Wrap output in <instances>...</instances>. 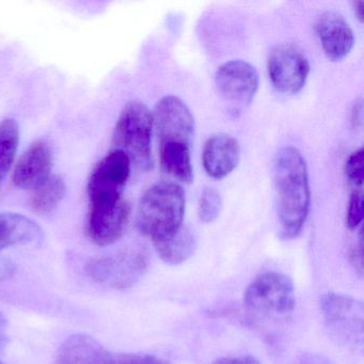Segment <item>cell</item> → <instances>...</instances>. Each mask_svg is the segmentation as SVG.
Listing matches in <instances>:
<instances>
[{
	"instance_id": "1",
	"label": "cell",
	"mask_w": 364,
	"mask_h": 364,
	"mask_svg": "<svg viewBox=\"0 0 364 364\" xmlns=\"http://www.w3.org/2000/svg\"><path fill=\"white\" fill-rule=\"evenodd\" d=\"M274 178L281 234L285 240H293L304 229L311 203L308 167L298 149L287 146L279 151Z\"/></svg>"
},
{
	"instance_id": "2",
	"label": "cell",
	"mask_w": 364,
	"mask_h": 364,
	"mask_svg": "<svg viewBox=\"0 0 364 364\" xmlns=\"http://www.w3.org/2000/svg\"><path fill=\"white\" fill-rule=\"evenodd\" d=\"M185 193L176 183L161 182L148 189L138 208L137 227L153 244L176 234L183 227Z\"/></svg>"
},
{
	"instance_id": "3",
	"label": "cell",
	"mask_w": 364,
	"mask_h": 364,
	"mask_svg": "<svg viewBox=\"0 0 364 364\" xmlns=\"http://www.w3.org/2000/svg\"><path fill=\"white\" fill-rule=\"evenodd\" d=\"M152 112L139 101L129 102L121 112L114 132V150L129 157L144 171L152 168Z\"/></svg>"
},
{
	"instance_id": "4",
	"label": "cell",
	"mask_w": 364,
	"mask_h": 364,
	"mask_svg": "<svg viewBox=\"0 0 364 364\" xmlns=\"http://www.w3.org/2000/svg\"><path fill=\"white\" fill-rule=\"evenodd\" d=\"M244 302L247 308L268 317H285L295 308V289L289 277L278 272L257 276L247 287Z\"/></svg>"
},
{
	"instance_id": "5",
	"label": "cell",
	"mask_w": 364,
	"mask_h": 364,
	"mask_svg": "<svg viewBox=\"0 0 364 364\" xmlns=\"http://www.w3.org/2000/svg\"><path fill=\"white\" fill-rule=\"evenodd\" d=\"M131 161L119 150L106 155L89 178V206L116 203L122 200V193L131 174Z\"/></svg>"
},
{
	"instance_id": "6",
	"label": "cell",
	"mask_w": 364,
	"mask_h": 364,
	"mask_svg": "<svg viewBox=\"0 0 364 364\" xmlns=\"http://www.w3.org/2000/svg\"><path fill=\"white\" fill-rule=\"evenodd\" d=\"M149 267V259L141 252H122L97 257L89 262L87 272L100 284L125 289L137 284Z\"/></svg>"
},
{
	"instance_id": "7",
	"label": "cell",
	"mask_w": 364,
	"mask_h": 364,
	"mask_svg": "<svg viewBox=\"0 0 364 364\" xmlns=\"http://www.w3.org/2000/svg\"><path fill=\"white\" fill-rule=\"evenodd\" d=\"M326 325L341 342L350 346L363 341L364 309L361 302L341 294H327L321 300Z\"/></svg>"
},
{
	"instance_id": "8",
	"label": "cell",
	"mask_w": 364,
	"mask_h": 364,
	"mask_svg": "<svg viewBox=\"0 0 364 364\" xmlns=\"http://www.w3.org/2000/svg\"><path fill=\"white\" fill-rule=\"evenodd\" d=\"M267 70L277 90L284 95H297L308 80L310 63L298 46L284 43L276 46L270 53Z\"/></svg>"
},
{
	"instance_id": "9",
	"label": "cell",
	"mask_w": 364,
	"mask_h": 364,
	"mask_svg": "<svg viewBox=\"0 0 364 364\" xmlns=\"http://www.w3.org/2000/svg\"><path fill=\"white\" fill-rule=\"evenodd\" d=\"M215 82L223 99L238 112L252 102L259 89V77L250 63L232 60L218 68Z\"/></svg>"
},
{
	"instance_id": "10",
	"label": "cell",
	"mask_w": 364,
	"mask_h": 364,
	"mask_svg": "<svg viewBox=\"0 0 364 364\" xmlns=\"http://www.w3.org/2000/svg\"><path fill=\"white\" fill-rule=\"evenodd\" d=\"M152 118L159 144L180 142L191 146L195 135V120L182 100L173 95L163 97L155 106Z\"/></svg>"
},
{
	"instance_id": "11",
	"label": "cell",
	"mask_w": 364,
	"mask_h": 364,
	"mask_svg": "<svg viewBox=\"0 0 364 364\" xmlns=\"http://www.w3.org/2000/svg\"><path fill=\"white\" fill-rule=\"evenodd\" d=\"M131 206L124 199L109 205L89 206L87 232L99 246L116 242L127 230Z\"/></svg>"
},
{
	"instance_id": "12",
	"label": "cell",
	"mask_w": 364,
	"mask_h": 364,
	"mask_svg": "<svg viewBox=\"0 0 364 364\" xmlns=\"http://www.w3.org/2000/svg\"><path fill=\"white\" fill-rule=\"evenodd\" d=\"M315 31L329 60L341 61L351 52L355 43L353 31L341 14L325 12L317 18Z\"/></svg>"
},
{
	"instance_id": "13",
	"label": "cell",
	"mask_w": 364,
	"mask_h": 364,
	"mask_svg": "<svg viewBox=\"0 0 364 364\" xmlns=\"http://www.w3.org/2000/svg\"><path fill=\"white\" fill-rule=\"evenodd\" d=\"M53 152L44 140L35 142L18 159L14 172V182L22 189H33L50 176Z\"/></svg>"
},
{
	"instance_id": "14",
	"label": "cell",
	"mask_w": 364,
	"mask_h": 364,
	"mask_svg": "<svg viewBox=\"0 0 364 364\" xmlns=\"http://www.w3.org/2000/svg\"><path fill=\"white\" fill-rule=\"evenodd\" d=\"M240 159V146L237 140L228 134H216L208 138L202 151L204 170L210 178L221 180L237 167Z\"/></svg>"
},
{
	"instance_id": "15",
	"label": "cell",
	"mask_w": 364,
	"mask_h": 364,
	"mask_svg": "<svg viewBox=\"0 0 364 364\" xmlns=\"http://www.w3.org/2000/svg\"><path fill=\"white\" fill-rule=\"evenodd\" d=\"M114 353L86 334L68 338L57 353L55 364H112Z\"/></svg>"
},
{
	"instance_id": "16",
	"label": "cell",
	"mask_w": 364,
	"mask_h": 364,
	"mask_svg": "<svg viewBox=\"0 0 364 364\" xmlns=\"http://www.w3.org/2000/svg\"><path fill=\"white\" fill-rule=\"evenodd\" d=\"M43 231L40 225L22 214H0V251L8 247L41 242Z\"/></svg>"
},
{
	"instance_id": "17",
	"label": "cell",
	"mask_w": 364,
	"mask_h": 364,
	"mask_svg": "<svg viewBox=\"0 0 364 364\" xmlns=\"http://www.w3.org/2000/svg\"><path fill=\"white\" fill-rule=\"evenodd\" d=\"M161 166L166 173L183 183H191L193 178L191 146L180 142H165L159 148Z\"/></svg>"
},
{
	"instance_id": "18",
	"label": "cell",
	"mask_w": 364,
	"mask_h": 364,
	"mask_svg": "<svg viewBox=\"0 0 364 364\" xmlns=\"http://www.w3.org/2000/svg\"><path fill=\"white\" fill-rule=\"evenodd\" d=\"M154 247L165 263L178 265L193 257L197 248V240L193 231L183 225L173 235L155 242Z\"/></svg>"
},
{
	"instance_id": "19",
	"label": "cell",
	"mask_w": 364,
	"mask_h": 364,
	"mask_svg": "<svg viewBox=\"0 0 364 364\" xmlns=\"http://www.w3.org/2000/svg\"><path fill=\"white\" fill-rule=\"evenodd\" d=\"M67 193L65 181L58 176H50L33 193V208L38 214H48L59 205Z\"/></svg>"
},
{
	"instance_id": "20",
	"label": "cell",
	"mask_w": 364,
	"mask_h": 364,
	"mask_svg": "<svg viewBox=\"0 0 364 364\" xmlns=\"http://www.w3.org/2000/svg\"><path fill=\"white\" fill-rule=\"evenodd\" d=\"M20 142V127L14 119L0 122V184L5 180L16 159Z\"/></svg>"
},
{
	"instance_id": "21",
	"label": "cell",
	"mask_w": 364,
	"mask_h": 364,
	"mask_svg": "<svg viewBox=\"0 0 364 364\" xmlns=\"http://www.w3.org/2000/svg\"><path fill=\"white\" fill-rule=\"evenodd\" d=\"M223 208V199L220 193L212 187H206L202 191L198 206V215L200 220L204 223H210L216 220Z\"/></svg>"
},
{
	"instance_id": "22",
	"label": "cell",
	"mask_w": 364,
	"mask_h": 364,
	"mask_svg": "<svg viewBox=\"0 0 364 364\" xmlns=\"http://www.w3.org/2000/svg\"><path fill=\"white\" fill-rule=\"evenodd\" d=\"M345 174L349 182L355 186H361L364 178L363 149L353 152L345 164Z\"/></svg>"
},
{
	"instance_id": "23",
	"label": "cell",
	"mask_w": 364,
	"mask_h": 364,
	"mask_svg": "<svg viewBox=\"0 0 364 364\" xmlns=\"http://www.w3.org/2000/svg\"><path fill=\"white\" fill-rule=\"evenodd\" d=\"M363 219V198L359 191L351 193L347 208V225L349 229L355 230L361 225Z\"/></svg>"
},
{
	"instance_id": "24",
	"label": "cell",
	"mask_w": 364,
	"mask_h": 364,
	"mask_svg": "<svg viewBox=\"0 0 364 364\" xmlns=\"http://www.w3.org/2000/svg\"><path fill=\"white\" fill-rule=\"evenodd\" d=\"M114 364H170L169 362L146 353L114 355Z\"/></svg>"
},
{
	"instance_id": "25",
	"label": "cell",
	"mask_w": 364,
	"mask_h": 364,
	"mask_svg": "<svg viewBox=\"0 0 364 364\" xmlns=\"http://www.w3.org/2000/svg\"><path fill=\"white\" fill-rule=\"evenodd\" d=\"M213 364H261L251 355H237V357L220 358Z\"/></svg>"
},
{
	"instance_id": "26",
	"label": "cell",
	"mask_w": 364,
	"mask_h": 364,
	"mask_svg": "<svg viewBox=\"0 0 364 364\" xmlns=\"http://www.w3.org/2000/svg\"><path fill=\"white\" fill-rule=\"evenodd\" d=\"M298 364H333L328 358L316 353H304L298 360Z\"/></svg>"
},
{
	"instance_id": "27",
	"label": "cell",
	"mask_w": 364,
	"mask_h": 364,
	"mask_svg": "<svg viewBox=\"0 0 364 364\" xmlns=\"http://www.w3.org/2000/svg\"><path fill=\"white\" fill-rule=\"evenodd\" d=\"M8 319L4 315V313L0 312V348L7 344L8 341Z\"/></svg>"
},
{
	"instance_id": "28",
	"label": "cell",
	"mask_w": 364,
	"mask_h": 364,
	"mask_svg": "<svg viewBox=\"0 0 364 364\" xmlns=\"http://www.w3.org/2000/svg\"><path fill=\"white\" fill-rule=\"evenodd\" d=\"M14 272H16V267L14 264L9 263V262L0 263V280L11 278Z\"/></svg>"
},
{
	"instance_id": "29",
	"label": "cell",
	"mask_w": 364,
	"mask_h": 364,
	"mask_svg": "<svg viewBox=\"0 0 364 364\" xmlns=\"http://www.w3.org/2000/svg\"><path fill=\"white\" fill-rule=\"evenodd\" d=\"M353 10H355V14H357L358 18H359L361 22H363L364 20V1L363 0H358V1H355L353 3Z\"/></svg>"
},
{
	"instance_id": "30",
	"label": "cell",
	"mask_w": 364,
	"mask_h": 364,
	"mask_svg": "<svg viewBox=\"0 0 364 364\" xmlns=\"http://www.w3.org/2000/svg\"><path fill=\"white\" fill-rule=\"evenodd\" d=\"M0 364H4V363H1V362H0Z\"/></svg>"
}]
</instances>
